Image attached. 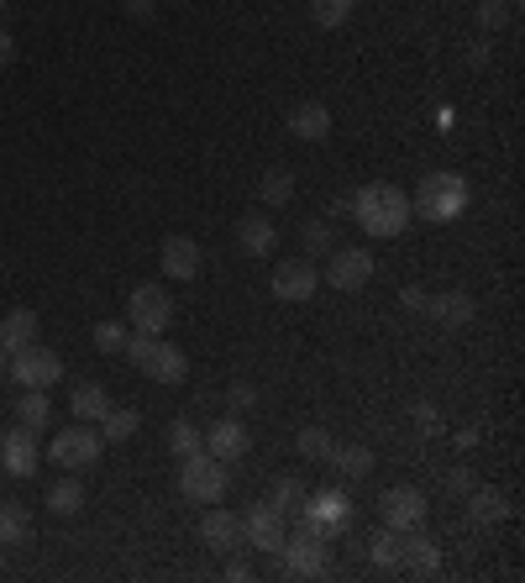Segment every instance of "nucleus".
Returning a JSON list of instances; mask_svg holds the SVG:
<instances>
[{"label":"nucleus","instance_id":"f257e3e1","mask_svg":"<svg viewBox=\"0 0 525 583\" xmlns=\"http://www.w3.org/2000/svg\"><path fill=\"white\" fill-rule=\"evenodd\" d=\"M352 216H357V226L368 237H399L416 211H410V194L399 190V184H363V190L352 194Z\"/></svg>","mask_w":525,"mask_h":583},{"label":"nucleus","instance_id":"f03ea898","mask_svg":"<svg viewBox=\"0 0 525 583\" xmlns=\"http://www.w3.org/2000/svg\"><path fill=\"white\" fill-rule=\"evenodd\" d=\"M410 211L426 221H458L462 211H468V179L452 169H437V173H426L416 184V200H410Z\"/></svg>","mask_w":525,"mask_h":583},{"label":"nucleus","instance_id":"7ed1b4c3","mask_svg":"<svg viewBox=\"0 0 525 583\" xmlns=\"http://www.w3.org/2000/svg\"><path fill=\"white\" fill-rule=\"evenodd\" d=\"M232 489V474H226V463L211 457L205 447L190 457H179V495L190 499V505H221Z\"/></svg>","mask_w":525,"mask_h":583},{"label":"nucleus","instance_id":"20e7f679","mask_svg":"<svg viewBox=\"0 0 525 583\" xmlns=\"http://www.w3.org/2000/svg\"><path fill=\"white\" fill-rule=\"evenodd\" d=\"M100 432L89 426V421H74V426H64V432L47 442V463H58L64 474H85V468H95L100 463Z\"/></svg>","mask_w":525,"mask_h":583},{"label":"nucleus","instance_id":"39448f33","mask_svg":"<svg viewBox=\"0 0 525 583\" xmlns=\"http://www.w3.org/2000/svg\"><path fill=\"white\" fill-rule=\"evenodd\" d=\"M6 379H17L22 389H53L64 379V358L53 352V347H38L26 342L11 352V368H6Z\"/></svg>","mask_w":525,"mask_h":583},{"label":"nucleus","instance_id":"423d86ee","mask_svg":"<svg viewBox=\"0 0 525 583\" xmlns=\"http://www.w3.org/2000/svg\"><path fill=\"white\" fill-rule=\"evenodd\" d=\"M174 321V300L158 289V284H137L127 295V326L131 331H148V337H163Z\"/></svg>","mask_w":525,"mask_h":583},{"label":"nucleus","instance_id":"0eeeda50","mask_svg":"<svg viewBox=\"0 0 525 583\" xmlns=\"http://www.w3.org/2000/svg\"><path fill=\"white\" fill-rule=\"evenodd\" d=\"M279 562H285L289 579H315V573H326L331 547H326V537L294 531V537H285V547H279Z\"/></svg>","mask_w":525,"mask_h":583},{"label":"nucleus","instance_id":"6e6552de","mask_svg":"<svg viewBox=\"0 0 525 583\" xmlns=\"http://www.w3.org/2000/svg\"><path fill=\"white\" fill-rule=\"evenodd\" d=\"M378 520L389 531H416V526H426V495L410 489V484H394V489L378 495Z\"/></svg>","mask_w":525,"mask_h":583},{"label":"nucleus","instance_id":"1a4fd4ad","mask_svg":"<svg viewBox=\"0 0 525 583\" xmlns=\"http://www.w3.org/2000/svg\"><path fill=\"white\" fill-rule=\"evenodd\" d=\"M373 279V253L368 247H331L326 258V284L336 295H352V289H363Z\"/></svg>","mask_w":525,"mask_h":583},{"label":"nucleus","instance_id":"9d476101","mask_svg":"<svg viewBox=\"0 0 525 583\" xmlns=\"http://www.w3.org/2000/svg\"><path fill=\"white\" fill-rule=\"evenodd\" d=\"M0 468L11 478H32L43 468V447H38V432L32 426H11L0 436Z\"/></svg>","mask_w":525,"mask_h":583},{"label":"nucleus","instance_id":"9b49d317","mask_svg":"<svg viewBox=\"0 0 525 583\" xmlns=\"http://www.w3.org/2000/svg\"><path fill=\"white\" fill-rule=\"evenodd\" d=\"M285 537H289V531H285V510H279L274 499H268V505H253V510L242 516V541H247V547H258V552H279Z\"/></svg>","mask_w":525,"mask_h":583},{"label":"nucleus","instance_id":"f8f14e48","mask_svg":"<svg viewBox=\"0 0 525 583\" xmlns=\"http://www.w3.org/2000/svg\"><path fill=\"white\" fill-rule=\"evenodd\" d=\"M315 289H321V268L310 258H285L274 268V295H279V300L300 305V300H310Z\"/></svg>","mask_w":525,"mask_h":583},{"label":"nucleus","instance_id":"ddd939ff","mask_svg":"<svg viewBox=\"0 0 525 583\" xmlns=\"http://www.w3.org/2000/svg\"><path fill=\"white\" fill-rule=\"evenodd\" d=\"M200 242L195 237H163L158 242V268L169 274L174 284H190V279H200Z\"/></svg>","mask_w":525,"mask_h":583},{"label":"nucleus","instance_id":"4468645a","mask_svg":"<svg viewBox=\"0 0 525 583\" xmlns=\"http://www.w3.org/2000/svg\"><path fill=\"white\" fill-rule=\"evenodd\" d=\"M200 541H205L211 552H221V558H232V552L242 547V516H232V510L211 505V510L200 516Z\"/></svg>","mask_w":525,"mask_h":583},{"label":"nucleus","instance_id":"2eb2a0df","mask_svg":"<svg viewBox=\"0 0 525 583\" xmlns=\"http://www.w3.org/2000/svg\"><path fill=\"white\" fill-rule=\"evenodd\" d=\"M237 247L247 258H268V253H279V226L268 211H247L237 221Z\"/></svg>","mask_w":525,"mask_h":583},{"label":"nucleus","instance_id":"dca6fc26","mask_svg":"<svg viewBox=\"0 0 525 583\" xmlns=\"http://www.w3.org/2000/svg\"><path fill=\"white\" fill-rule=\"evenodd\" d=\"M247 447H253V432L242 426L237 415H226V421H216V426L205 432V453L221 457V463H242Z\"/></svg>","mask_w":525,"mask_h":583},{"label":"nucleus","instance_id":"f3484780","mask_svg":"<svg viewBox=\"0 0 525 583\" xmlns=\"http://www.w3.org/2000/svg\"><path fill=\"white\" fill-rule=\"evenodd\" d=\"M426 316L437 326H447V331H462V326H473V316H479V305H473V295L468 289H447V295H426Z\"/></svg>","mask_w":525,"mask_h":583},{"label":"nucleus","instance_id":"a211bd4d","mask_svg":"<svg viewBox=\"0 0 525 583\" xmlns=\"http://www.w3.org/2000/svg\"><path fill=\"white\" fill-rule=\"evenodd\" d=\"M142 379H158V384H184V379H190V358H184L174 342H163V337H158L153 352L142 358Z\"/></svg>","mask_w":525,"mask_h":583},{"label":"nucleus","instance_id":"6ab92c4d","mask_svg":"<svg viewBox=\"0 0 525 583\" xmlns=\"http://www.w3.org/2000/svg\"><path fill=\"white\" fill-rule=\"evenodd\" d=\"M399 568H410L416 579H431V573L441 568V547L416 526V531L399 537Z\"/></svg>","mask_w":525,"mask_h":583},{"label":"nucleus","instance_id":"aec40b11","mask_svg":"<svg viewBox=\"0 0 525 583\" xmlns=\"http://www.w3.org/2000/svg\"><path fill=\"white\" fill-rule=\"evenodd\" d=\"M289 137H300V142H326L331 137V110L321 100H300V106L289 110Z\"/></svg>","mask_w":525,"mask_h":583},{"label":"nucleus","instance_id":"412c9836","mask_svg":"<svg viewBox=\"0 0 525 583\" xmlns=\"http://www.w3.org/2000/svg\"><path fill=\"white\" fill-rule=\"evenodd\" d=\"M38 331H43V321H38V310H6L0 316V347L6 352H17V347H26V342H38Z\"/></svg>","mask_w":525,"mask_h":583},{"label":"nucleus","instance_id":"4be33fe9","mask_svg":"<svg viewBox=\"0 0 525 583\" xmlns=\"http://www.w3.org/2000/svg\"><path fill=\"white\" fill-rule=\"evenodd\" d=\"M32 541V510L22 499H0V547H26Z\"/></svg>","mask_w":525,"mask_h":583},{"label":"nucleus","instance_id":"5701e85b","mask_svg":"<svg viewBox=\"0 0 525 583\" xmlns=\"http://www.w3.org/2000/svg\"><path fill=\"white\" fill-rule=\"evenodd\" d=\"M462 499H468V520H473V526H500V520L510 516V505H504L500 489H479V484H473Z\"/></svg>","mask_w":525,"mask_h":583},{"label":"nucleus","instance_id":"b1692460","mask_svg":"<svg viewBox=\"0 0 525 583\" xmlns=\"http://www.w3.org/2000/svg\"><path fill=\"white\" fill-rule=\"evenodd\" d=\"M110 411V394L100 384H74V400H68V415L74 421H100Z\"/></svg>","mask_w":525,"mask_h":583},{"label":"nucleus","instance_id":"393cba45","mask_svg":"<svg viewBox=\"0 0 525 583\" xmlns=\"http://www.w3.org/2000/svg\"><path fill=\"white\" fill-rule=\"evenodd\" d=\"M399 537H405V531H389V526H378V531H373V537H368V562H373V568H384V573L399 568Z\"/></svg>","mask_w":525,"mask_h":583},{"label":"nucleus","instance_id":"a878e982","mask_svg":"<svg viewBox=\"0 0 525 583\" xmlns=\"http://www.w3.org/2000/svg\"><path fill=\"white\" fill-rule=\"evenodd\" d=\"M47 510H53V516H79V510H85V489H79V478L74 474L58 478V484L47 489Z\"/></svg>","mask_w":525,"mask_h":583},{"label":"nucleus","instance_id":"bb28decb","mask_svg":"<svg viewBox=\"0 0 525 583\" xmlns=\"http://www.w3.org/2000/svg\"><path fill=\"white\" fill-rule=\"evenodd\" d=\"M326 463L342 478H368L373 474V453H368V447H331Z\"/></svg>","mask_w":525,"mask_h":583},{"label":"nucleus","instance_id":"cd10ccee","mask_svg":"<svg viewBox=\"0 0 525 583\" xmlns=\"http://www.w3.org/2000/svg\"><path fill=\"white\" fill-rule=\"evenodd\" d=\"M53 405H47V389H22V400H17V421L32 426V432H43Z\"/></svg>","mask_w":525,"mask_h":583},{"label":"nucleus","instance_id":"c85d7f7f","mask_svg":"<svg viewBox=\"0 0 525 583\" xmlns=\"http://www.w3.org/2000/svg\"><path fill=\"white\" fill-rule=\"evenodd\" d=\"M137 426H142L137 411H116V405H110V411L100 415V442H127V436H137Z\"/></svg>","mask_w":525,"mask_h":583},{"label":"nucleus","instance_id":"c756f323","mask_svg":"<svg viewBox=\"0 0 525 583\" xmlns=\"http://www.w3.org/2000/svg\"><path fill=\"white\" fill-rule=\"evenodd\" d=\"M258 194H262V205H289V200H294V173L268 169L262 173V184H258Z\"/></svg>","mask_w":525,"mask_h":583},{"label":"nucleus","instance_id":"7c9ffc66","mask_svg":"<svg viewBox=\"0 0 525 583\" xmlns=\"http://www.w3.org/2000/svg\"><path fill=\"white\" fill-rule=\"evenodd\" d=\"M352 6H357V0H310V22L326 26V32H336V26H347Z\"/></svg>","mask_w":525,"mask_h":583},{"label":"nucleus","instance_id":"2f4dec72","mask_svg":"<svg viewBox=\"0 0 525 583\" xmlns=\"http://www.w3.org/2000/svg\"><path fill=\"white\" fill-rule=\"evenodd\" d=\"M127 337H131V326H127V321H100L95 331H89L95 352H106V358H116V352L127 347Z\"/></svg>","mask_w":525,"mask_h":583},{"label":"nucleus","instance_id":"473e14b6","mask_svg":"<svg viewBox=\"0 0 525 583\" xmlns=\"http://www.w3.org/2000/svg\"><path fill=\"white\" fill-rule=\"evenodd\" d=\"M205 447V432H200L195 421H174L169 426V453L174 457H190V453H200Z\"/></svg>","mask_w":525,"mask_h":583},{"label":"nucleus","instance_id":"72a5a7b5","mask_svg":"<svg viewBox=\"0 0 525 583\" xmlns=\"http://www.w3.org/2000/svg\"><path fill=\"white\" fill-rule=\"evenodd\" d=\"M294 447H300V457H310V463H326L336 442H331V432H326V426H306Z\"/></svg>","mask_w":525,"mask_h":583},{"label":"nucleus","instance_id":"f704fd0d","mask_svg":"<svg viewBox=\"0 0 525 583\" xmlns=\"http://www.w3.org/2000/svg\"><path fill=\"white\" fill-rule=\"evenodd\" d=\"M274 505H279L285 516H294V510L306 505V484H300V478H279V484H274Z\"/></svg>","mask_w":525,"mask_h":583},{"label":"nucleus","instance_id":"c9c22d12","mask_svg":"<svg viewBox=\"0 0 525 583\" xmlns=\"http://www.w3.org/2000/svg\"><path fill=\"white\" fill-rule=\"evenodd\" d=\"M306 247H310V253H331V247H336V226H331V221H310V226H306Z\"/></svg>","mask_w":525,"mask_h":583},{"label":"nucleus","instance_id":"e433bc0d","mask_svg":"<svg viewBox=\"0 0 525 583\" xmlns=\"http://www.w3.org/2000/svg\"><path fill=\"white\" fill-rule=\"evenodd\" d=\"M504 22H510V6H504V0H483V6H479V26H494V32H500Z\"/></svg>","mask_w":525,"mask_h":583},{"label":"nucleus","instance_id":"4c0bfd02","mask_svg":"<svg viewBox=\"0 0 525 583\" xmlns=\"http://www.w3.org/2000/svg\"><path fill=\"white\" fill-rule=\"evenodd\" d=\"M226 400H232L237 411H253V405H258V389H253V384H232V394H226Z\"/></svg>","mask_w":525,"mask_h":583},{"label":"nucleus","instance_id":"58836bf2","mask_svg":"<svg viewBox=\"0 0 525 583\" xmlns=\"http://www.w3.org/2000/svg\"><path fill=\"white\" fill-rule=\"evenodd\" d=\"M468 489H473V474H468V468H452V474H447V495H468Z\"/></svg>","mask_w":525,"mask_h":583},{"label":"nucleus","instance_id":"ea45409f","mask_svg":"<svg viewBox=\"0 0 525 583\" xmlns=\"http://www.w3.org/2000/svg\"><path fill=\"white\" fill-rule=\"evenodd\" d=\"M226 579H232V583H247V579H253V562H247V558H232V562H226Z\"/></svg>","mask_w":525,"mask_h":583},{"label":"nucleus","instance_id":"a19ab883","mask_svg":"<svg viewBox=\"0 0 525 583\" xmlns=\"http://www.w3.org/2000/svg\"><path fill=\"white\" fill-rule=\"evenodd\" d=\"M121 11H127V17H153L158 0H121Z\"/></svg>","mask_w":525,"mask_h":583},{"label":"nucleus","instance_id":"79ce46f5","mask_svg":"<svg viewBox=\"0 0 525 583\" xmlns=\"http://www.w3.org/2000/svg\"><path fill=\"white\" fill-rule=\"evenodd\" d=\"M11 59H17V43H11V32H6V26H0V68L11 64Z\"/></svg>","mask_w":525,"mask_h":583},{"label":"nucleus","instance_id":"37998d69","mask_svg":"<svg viewBox=\"0 0 525 583\" xmlns=\"http://www.w3.org/2000/svg\"><path fill=\"white\" fill-rule=\"evenodd\" d=\"M405 305H410V310H426V289H405Z\"/></svg>","mask_w":525,"mask_h":583},{"label":"nucleus","instance_id":"c03bdc74","mask_svg":"<svg viewBox=\"0 0 525 583\" xmlns=\"http://www.w3.org/2000/svg\"><path fill=\"white\" fill-rule=\"evenodd\" d=\"M6 368H11V352H6V347H0V379H6Z\"/></svg>","mask_w":525,"mask_h":583},{"label":"nucleus","instance_id":"a18cd8bd","mask_svg":"<svg viewBox=\"0 0 525 583\" xmlns=\"http://www.w3.org/2000/svg\"><path fill=\"white\" fill-rule=\"evenodd\" d=\"M0 17H6V0H0Z\"/></svg>","mask_w":525,"mask_h":583},{"label":"nucleus","instance_id":"49530a36","mask_svg":"<svg viewBox=\"0 0 525 583\" xmlns=\"http://www.w3.org/2000/svg\"><path fill=\"white\" fill-rule=\"evenodd\" d=\"M0 552H6V547H0Z\"/></svg>","mask_w":525,"mask_h":583},{"label":"nucleus","instance_id":"de8ad7c7","mask_svg":"<svg viewBox=\"0 0 525 583\" xmlns=\"http://www.w3.org/2000/svg\"><path fill=\"white\" fill-rule=\"evenodd\" d=\"M0 436H6V432H0Z\"/></svg>","mask_w":525,"mask_h":583}]
</instances>
